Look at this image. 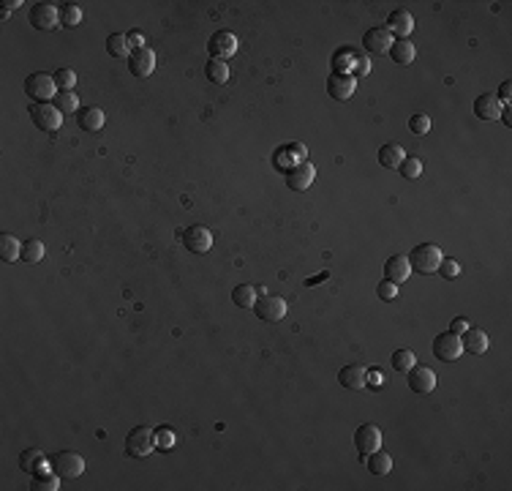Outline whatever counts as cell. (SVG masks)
Listing matches in <instances>:
<instances>
[{"label":"cell","instance_id":"obj_11","mask_svg":"<svg viewBox=\"0 0 512 491\" xmlns=\"http://www.w3.org/2000/svg\"><path fill=\"white\" fill-rule=\"evenodd\" d=\"M254 312H256V316L264 319V322H278V319L286 316V301H284V298H275V295H262V298L256 301Z\"/></svg>","mask_w":512,"mask_h":491},{"label":"cell","instance_id":"obj_6","mask_svg":"<svg viewBox=\"0 0 512 491\" xmlns=\"http://www.w3.org/2000/svg\"><path fill=\"white\" fill-rule=\"evenodd\" d=\"M180 238H183V246L188 251H194V254H205L213 246V232L208 226H202V224H191L188 229L180 232Z\"/></svg>","mask_w":512,"mask_h":491},{"label":"cell","instance_id":"obj_18","mask_svg":"<svg viewBox=\"0 0 512 491\" xmlns=\"http://www.w3.org/2000/svg\"><path fill=\"white\" fill-rule=\"evenodd\" d=\"M354 88H357L354 74H330V80H327V93H330L336 101L351 98V96H354Z\"/></svg>","mask_w":512,"mask_h":491},{"label":"cell","instance_id":"obj_4","mask_svg":"<svg viewBox=\"0 0 512 491\" xmlns=\"http://www.w3.org/2000/svg\"><path fill=\"white\" fill-rule=\"evenodd\" d=\"M25 93L30 96L33 104H44V101L55 98V96H57L55 77H52V74H44V71L28 74V77H25Z\"/></svg>","mask_w":512,"mask_h":491},{"label":"cell","instance_id":"obj_43","mask_svg":"<svg viewBox=\"0 0 512 491\" xmlns=\"http://www.w3.org/2000/svg\"><path fill=\"white\" fill-rule=\"evenodd\" d=\"M376 295H379L382 301H395V298H398V284H392V281L384 278L382 284L376 287Z\"/></svg>","mask_w":512,"mask_h":491},{"label":"cell","instance_id":"obj_17","mask_svg":"<svg viewBox=\"0 0 512 491\" xmlns=\"http://www.w3.org/2000/svg\"><path fill=\"white\" fill-rule=\"evenodd\" d=\"M19 470H22V472H30V475L52 472V470H49V458L44 456L39 447H28V450L19 453Z\"/></svg>","mask_w":512,"mask_h":491},{"label":"cell","instance_id":"obj_9","mask_svg":"<svg viewBox=\"0 0 512 491\" xmlns=\"http://www.w3.org/2000/svg\"><path fill=\"white\" fill-rule=\"evenodd\" d=\"M153 69H156V52L150 46L131 49V55H128V71L134 77H150Z\"/></svg>","mask_w":512,"mask_h":491},{"label":"cell","instance_id":"obj_27","mask_svg":"<svg viewBox=\"0 0 512 491\" xmlns=\"http://www.w3.org/2000/svg\"><path fill=\"white\" fill-rule=\"evenodd\" d=\"M403 159H406V153H403V148H401V145H395V142H390V145L379 148V164L387 167V170H398V164H401Z\"/></svg>","mask_w":512,"mask_h":491},{"label":"cell","instance_id":"obj_34","mask_svg":"<svg viewBox=\"0 0 512 491\" xmlns=\"http://www.w3.org/2000/svg\"><path fill=\"white\" fill-rule=\"evenodd\" d=\"M205 74H208V80H210V82H215V85H223V82L229 80V66H226L223 60H215V57H210V60H208V66H205Z\"/></svg>","mask_w":512,"mask_h":491},{"label":"cell","instance_id":"obj_13","mask_svg":"<svg viewBox=\"0 0 512 491\" xmlns=\"http://www.w3.org/2000/svg\"><path fill=\"white\" fill-rule=\"evenodd\" d=\"M354 447H357L363 456L379 450V447H382V431H379V426H374V423L357 426V431H354Z\"/></svg>","mask_w":512,"mask_h":491},{"label":"cell","instance_id":"obj_16","mask_svg":"<svg viewBox=\"0 0 512 491\" xmlns=\"http://www.w3.org/2000/svg\"><path fill=\"white\" fill-rule=\"evenodd\" d=\"M406 374H409V388L414 393H420V396H426V393H430L436 388V374L428 366H414Z\"/></svg>","mask_w":512,"mask_h":491},{"label":"cell","instance_id":"obj_22","mask_svg":"<svg viewBox=\"0 0 512 491\" xmlns=\"http://www.w3.org/2000/svg\"><path fill=\"white\" fill-rule=\"evenodd\" d=\"M409 273H412V265H409V257H403V254H395L384 262V278L392 284H403L409 278Z\"/></svg>","mask_w":512,"mask_h":491},{"label":"cell","instance_id":"obj_38","mask_svg":"<svg viewBox=\"0 0 512 491\" xmlns=\"http://www.w3.org/2000/svg\"><path fill=\"white\" fill-rule=\"evenodd\" d=\"M22 260L25 262H30V265H36V262H42L44 260V243L42 240H28V243H22Z\"/></svg>","mask_w":512,"mask_h":491},{"label":"cell","instance_id":"obj_20","mask_svg":"<svg viewBox=\"0 0 512 491\" xmlns=\"http://www.w3.org/2000/svg\"><path fill=\"white\" fill-rule=\"evenodd\" d=\"M363 46H365L368 52H374V55H387L390 46H392V33H390L387 28H371V30H365V36H363Z\"/></svg>","mask_w":512,"mask_h":491},{"label":"cell","instance_id":"obj_14","mask_svg":"<svg viewBox=\"0 0 512 491\" xmlns=\"http://www.w3.org/2000/svg\"><path fill=\"white\" fill-rule=\"evenodd\" d=\"M502 109H504V104L496 98V93H479L474 98V115L479 120H496V118H502Z\"/></svg>","mask_w":512,"mask_h":491},{"label":"cell","instance_id":"obj_24","mask_svg":"<svg viewBox=\"0 0 512 491\" xmlns=\"http://www.w3.org/2000/svg\"><path fill=\"white\" fill-rule=\"evenodd\" d=\"M104 123H107V115H104V109H98V107H82L80 115H77V126H80L82 132H101Z\"/></svg>","mask_w":512,"mask_h":491},{"label":"cell","instance_id":"obj_49","mask_svg":"<svg viewBox=\"0 0 512 491\" xmlns=\"http://www.w3.org/2000/svg\"><path fill=\"white\" fill-rule=\"evenodd\" d=\"M19 6H22V0H3V8L6 11H17Z\"/></svg>","mask_w":512,"mask_h":491},{"label":"cell","instance_id":"obj_26","mask_svg":"<svg viewBox=\"0 0 512 491\" xmlns=\"http://www.w3.org/2000/svg\"><path fill=\"white\" fill-rule=\"evenodd\" d=\"M414 55H417V49H414V44H412L409 39H395L392 46H390V57H392L398 66H409V63L414 60Z\"/></svg>","mask_w":512,"mask_h":491},{"label":"cell","instance_id":"obj_37","mask_svg":"<svg viewBox=\"0 0 512 491\" xmlns=\"http://www.w3.org/2000/svg\"><path fill=\"white\" fill-rule=\"evenodd\" d=\"M398 170H401V175L406 180H417L423 175V161H420L417 156H406V159L398 164Z\"/></svg>","mask_w":512,"mask_h":491},{"label":"cell","instance_id":"obj_32","mask_svg":"<svg viewBox=\"0 0 512 491\" xmlns=\"http://www.w3.org/2000/svg\"><path fill=\"white\" fill-rule=\"evenodd\" d=\"M82 22V6L80 3H63L60 6V25L63 28H77Z\"/></svg>","mask_w":512,"mask_h":491},{"label":"cell","instance_id":"obj_12","mask_svg":"<svg viewBox=\"0 0 512 491\" xmlns=\"http://www.w3.org/2000/svg\"><path fill=\"white\" fill-rule=\"evenodd\" d=\"M305 156H308L305 145L292 142V145H286V148H278V150H275V156H273V164H275L278 170L289 172L292 167H298V164H302V161H305Z\"/></svg>","mask_w":512,"mask_h":491},{"label":"cell","instance_id":"obj_31","mask_svg":"<svg viewBox=\"0 0 512 491\" xmlns=\"http://www.w3.org/2000/svg\"><path fill=\"white\" fill-rule=\"evenodd\" d=\"M232 301H235V306H240V309H254L256 306V287H251V284H240V287H235Z\"/></svg>","mask_w":512,"mask_h":491},{"label":"cell","instance_id":"obj_44","mask_svg":"<svg viewBox=\"0 0 512 491\" xmlns=\"http://www.w3.org/2000/svg\"><path fill=\"white\" fill-rule=\"evenodd\" d=\"M354 74H360V77L371 74V60H368L365 55H357V57H354Z\"/></svg>","mask_w":512,"mask_h":491},{"label":"cell","instance_id":"obj_23","mask_svg":"<svg viewBox=\"0 0 512 491\" xmlns=\"http://www.w3.org/2000/svg\"><path fill=\"white\" fill-rule=\"evenodd\" d=\"M387 30L398 39H409V33L414 30V17L409 11H392L387 19Z\"/></svg>","mask_w":512,"mask_h":491},{"label":"cell","instance_id":"obj_29","mask_svg":"<svg viewBox=\"0 0 512 491\" xmlns=\"http://www.w3.org/2000/svg\"><path fill=\"white\" fill-rule=\"evenodd\" d=\"M354 57H357V52H351L349 46H341L333 55V74H349V71H354Z\"/></svg>","mask_w":512,"mask_h":491},{"label":"cell","instance_id":"obj_3","mask_svg":"<svg viewBox=\"0 0 512 491\" xmlns=\"http://www.w3.org/2000/svg\"><path fill=\"white\" fill-rule=\"evenodd\" d=\"M444 257H441V249L436 246V243H420V246H414L412 249V254H409V265H412V270H417V273H436V268H439V262H441Z\"/></svg>","mask_w":512,"mask_h":491},{"label":"cell","instance_id":"obj_42","mask_svg":"<svg viewBox=\"0 0 512 491\" xmlns=\"http://www.w3.org/2000/svg\"><path fill=\"white\" fill-rule=\"evenodd\" d=\"M156 447H158V450H172V447H174V431L167 429V426L156 429Z\"/></svg>","mask_w":512,"mask_h":491},{"label":"cell","instance_id":"obj_45","mask_svg":"<svg viewBox=\"0 0 512 491\" xmlns=\"http://www.w3.org/2000/svg\"><path fill=\"white\" fill-rule=\"evenodd\" d=\"M382 382H384L382 371H376V368H371V371H368V385H371V388H379Z\"/></svg>","mask_w":512,"mask_h":491},{"label":"cell","instance_id":"obj_46","mask_svg":"<svg viewBox=\"0 0 512 491\" xmlns=\"http://www.w3.org/2000/svg\"><path fill=\"white\" fill-rule=\"evenodd\" d=\"M466 328H469L466 319H452V322H450V333H464Z\"/></svg>","mask_w":512,"mask_h":491},{"label":"cell","instance_id":"obj_5","mask_svg":"<svg viewBox=\"0 0 512 491\" xmlns=\"http://www.w3.org/2000/svg\"><path fill=\"white\" fill-rule=\"evenodd\" d=\"M30 120H33V126L36 129H42V132H57L60 129V123H63V112L55 107V104H49V101H44V104H30Z\"/></svg>","mask_w":512,"mask_h":491},{"label":"cell","instance_id":"obj_19","mask_svg":"<svg viewBox=\"0 0 512 491\" xmlns=\"http://www.w3.org/2000/svg\"><path fill=\"white\" fill-rule=\"evenodd\" d=\"M313 178H316L313 164H311V161H302V164L292 167V170L286 172V186H289L292 191H305V188H311Z\"/></svg>","mask_w":512,"mask_h":491},{"label":"cell","instance_id":"obj_28","mask_svg":"<svg viewBox=\"0 0 512 491\" xmlns=\"http://www.w3.org/2000/svg\"><path fill=\"white\" fill-rule=\"evenodd\" d=\"M0 260L3 262H17L22 260V243L14 235H0Z\"/></svg>","mask_w":512,"mask_h":491},{"label":"cell","instance_id":"obj_10","mask_svg":"<svg viewBox=\"0 0 512 491\" xmlns=\"http://www.w3.org/2000/svg\"><path fill=\"white\" fill-rule=\"evenodd\" d=\"M237 36L235 33H229V30H218V33H213L210 36V42H208V52H210V57H215V60H226V57H232L235 52H237Z\"/></svg>","mask_w":512,"mask_h":491},{"label":"cell","instance_id":"obj_48","mask_svg":"<svg viewBox=\"0 0 512 491\" xmlns=\"http://www.w3.org/2000/svg\"><path fill=\"white\" fill-rule=\"evenodd\" d=\"M128 42H131V46H134V49H142V46H147V44H145V36H142V33H128Z\"/></svg>","mask_w":512,"mask_h":491},{"label":"cell","instance_id":"obj_41","mask_svg":"<svg viewBox=\"0 0 512 491\" xmlns=\"http://www.w3.org/2000/svg\"><path fill=\"white\" fill-rule=\"evenodd\" d=\"M436 273H439V276H444L447 281H452V278H458V276H461V262H458V260H441V262H439V268H436Z\"/></svg>","mask_w":512,"mask_h":491},{"label":"cell","instance_id":"obj_8","mask_svg":"<svg viewBox=\"0 0 512 491\" xmlns=\"http://www.w3.org/2000/svg\"><path fill=\"white\" fill-rule=\"evenodd\" d=\"M30 25L39 28V30H55L60 25V8L52 6V3H36L30 8Z\"/></svg>","mask_w":512,"mask_h":491},{"label":"cell","instance_id":"obj_40","mask_svg":"<svg viewBox=\"0 0 512 491\" xmlns=\"http://www.w3.org/2000/svg\"><path fill=\"white\" fill-rule=\"evenodd\" d=\"M409 132H414L417 136H426L430 132V115H412L409 118Z\"/></svg>","mask_w":512,"mask_h":491},{"label":"cell","instance_id":"obj_15","mask_svg":"<svg viewBox=\"0 0 512 491\" xmlns=\"http://www.w3.org/2000/svg\"><path fill=\"white\" fill-rule=\"evenodd\" d=\"M338 382L349 391H363L368 388V368L360 366V363H351V366H343L338 371Z\"/></svg>","mask_w":512,"mask_h":491},{"label":"cell","instance_id":"obj_25","mask_svg":"<svg viewBox=\"0 0 512 491\" xmlns=\"http://www.w3.org/2000/svg\"><path fill=\"white\" fill-rule=\"evenodd\" d=\"M360 458H363V464L368 467L371 475H387L392 470V458H390V453H384L382 447L374 450V453H365V456L360 453Z\"/></svg>","mask_w":512,"mask_h":491},{"label":"cell","instance_id":"obj_36","mask_svg":"<svg viewBox=\"0 0 512 491\" xmlns=\"http://www.w3.org/2000/svg\"><path fill=\"white\" fill-rule=\"evenodd\" d=\"M30 489L33 491H57L60 489V478L52 472H39V475H33V483H30Z\"/></svg>","mask_w":512,"mask_h":491},{"label":"cell","instance_id":"obj_33","mask_svg":"<svg viewBox=\"0 0 512 491\" xmlns=\"http://www.w3.org/2000/svg\"><path fill=\"white\" fill-rule=\"evenodd\" d=\"M107 52H109L112 57H128V55H131V42H128L126 33H112V36L107 39Z\"/></svg>","mask_w":512,"mask_h":491},{"label":"cell","instance_id":"obj_2","mask_svg":"<svg viewBox=\"0 0 512 491\" xmlns=\"http://www.w3.org/2000/svg\"><path fill=\"white\" fill-rule=\"evenodd\" d=\"M156 450V431L147 426L131 429L126 437V453L131 458H147Z\"/></svg>","mask_w":512,"mask_h":491},{"label":"cell","instance_id":"obj_7","mask_svg":"<svg viewBox=\"0 0 512 491\" xmlns=\"http://www.w3.org/2000/svg\"><path fill=\"white\" fill-rule=\"evenodd\" d=\"M430 350H433V355L439 357V360H444V363L458 360L461 352H464V347H461V336H458V333H450V330H447V333H439V336L433 339Z\"/></svg>","mask_w":512,"mask_h":491},{"label":"cell","instance_id":"obj_1","mask_svg":"<svg viewBox=\"0 0 512 491\" xmlns=\"http://www.w3.org/2000/svg\"><path fill=\"white\" fill-rule=\"evenodd\" d=\"M49 470L60 478V481H74L85 472V458L74 450H60L49 456Z\"/></svg>","mask_w":512,"mask_h":491},{"label":"cell","instance_id":"obj_30","mask_svg":"<svg viewBox=\"0 0 512 491\" xmlns=\"http://www.w3.org/2000/svg\"><path fill=\"white\" fill-rule=\"evenodd\" d=\"M55 107H57L63 115H74V112H80V96L71 93V90H57Z\"/></svg>","mask_w":512,"mask_h":491},{"label":"cell","instance_id":"obj_21","mask_svg":"<svg viewBox=\"0 0 512 491\" xmlns=\"http://www.w3.org/2000/svg\"><path fill=\"white\" fill-rule=\"evenodd\" d=\"M488 333L479 330V328H466L464 336H461V347L464 352H471V355H485L488 352Z\"/></svg>","mask_w":512,"mask_h":491},{"label":"cell","instance_id":"obj_47","mask_svg":"<svg viewBox=\"0 0 512 491\" xmlns=\"http://www.w3.org/2000/svg\"><path fill=\"white\" fill-rule=\"evenodd\" d=\"M496 98H499L504 107L510 104V82H502V88H499V96H496Z\"/></svg>","mask_w":512,"mask_h":491},{"label":"cell","instance_id":"obj_35","mask_svg":"<svg viewBox=\"0 0 512 491\" xmlns=\"http://www.w3.org/2000/svg\"><path fill=\"white\" fill-rule=\"evenodd\" d=\"M414 366H417V355H414L412 350H395V352H392V368H395V371L406 374V371L414 368Z\"/></svg>","mask_w":512,"mask_h":491},{"label":"cell","instance_id":"obj_39","mask_svg":"<svg viewBox=\"0 0 512 491\" xmlns=\"http://www.w3.org/2000/svg\"><path fill=\"white\" fill-rule=\"evenodd\" d=\"M52 77H55L57 90H74V85H77V74H74L71 69H60V71H55Z\"/></svg>","mask_w":512,"mask_h":491}]
</instances>
